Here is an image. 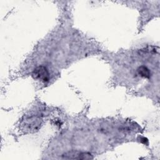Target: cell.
Wrapping results in <instances>:
<instances>
[{
  "instance_id": "cell-2",
  "label": "cell",
  "mask_w": 160,
  "mask_h": 160,
  "mask_svg": "<svg viewBox=\"0 0 160 160\" xmlns=\"http://www.w3.org/2000/svg\"><path fill=\"white\" fill-rule=\"evenodd\" d=\"M65 159H92V155L88 152H71L65 155H63Z\"/></svg>"
},
{
  "instance_id": "cell-3",
  "label": "cell",
  "mask_w": 160,
  "mask_h": 160,
  "mask_svg": "<svg viewBox=\"0 0 160 160\" xmlns=\"http://www.w3.org/2000/svg\"><path fill=\"white\" fill-rule=\"evenodd\" d=\"M138 74L144 78H150V71L149 69L144 66H141L138 69Z\"/></svg>"
},
{
  "instance_id": "cell-1",
  "label": "cell",
  "mask_w": 160,
  "mask_h": 160,
  "mask_svg": "<svg viewBox=\"0 0 160 160\" xmlns=\"http://www.w3.org/2000/svg\"><path fill=\"white\" fill-rule=\"evenodd\" d=\"M32 76L36 79L41 80L44 82H47L49 80V74L48 69L43 66L37 67L32 72Z\"/></svg>"
}]
</instances>
